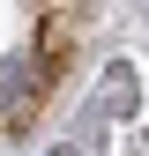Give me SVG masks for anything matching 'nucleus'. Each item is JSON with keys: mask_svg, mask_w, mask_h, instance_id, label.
I'll return each instance as SVG.
<instances>
[{"mask_svg": "<svg viewBox=\"0 0 149 156\" xmlns=\"http://www.w3.org/2000/svg\"><path fill=\"white\" fill-rule=\"evenodd\" d=\"M23 89H30V60H8V67H0V112H8Z\"/></svg>", "mask_w": 149, "mask_h": 156, "instance_id": "1", "label": "nucleus"}]
</instances>
